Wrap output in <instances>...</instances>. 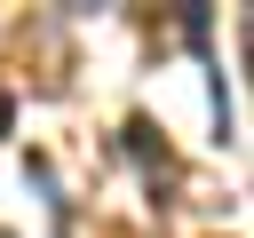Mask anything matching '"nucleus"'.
<instances>
[{"instance_id": "obj_1", "label": "nucleus", "mask_w": 254, "mask_h": 238, "mask_svg": "<svg viewBox=\"0 0 254 238\" xmlns=\"http://www.w3.org/2000/svg\"><path fill=\"white\" fill-rule=\"evenodd\" d=\"M127 151H135V159H143L151 175H167V143H159V135L143 127V119H127Z\"/></svg>"}, {"instance_id": "obj_2", "label": "nucleus", "mask_w": 254, "mask_h": 238, "mask_svg": "<svg viewBox=\"0 0 254 238\" xmlns=\"http://www.w3.org/2000/svg\"><path fill=\"white\" fill-rule=\"evenodd\" d=\"M8 127H16V103H8V87H0V135H8Z\"/></svg>"}, {"instance_id": "obj_3", "label": "nucleus", "mask_w": 254, "mask_h": 238, "mask_svg": "<svg viewBox=\"0 0 254 238\" xmlns=\"http://www.w3.org/2000/svg\"><path fill=\"white\" fill-rule=\"evenodd\" d=\"M0 238H16V230H0Z\"/></svg>"}]
</instances>
